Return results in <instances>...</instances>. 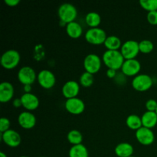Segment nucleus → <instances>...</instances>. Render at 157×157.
Wrapping results in <instances>:
<instances>
[{
	"label": "nucleus",
	"mask_w": 157,
	"mask_h": 157,
	"mask_svg": "<svg viewBox=\"0 0 157 157\" xmlns=\"http://www.w3.org/2000/svg\"><path fill=\"white\" fill-rule=\"evenodd\" d=\"M102 61L108 68L117 71L121 69L125 59L121 54V51L107 50L103 54Z\"/></svg>",
	"instance_id": "nucleus-1"
},
{
	"label": "nucleus",
	"mask_w": 157,
	"mask_h": 157,
	"mask_svg": "<svg viewBox=\"0 0 157 157\" xmlns=\"http://www.w3.org/2000/svg\"><path fill=\"white\" fill-rule=\"evenodd\" d=\"M58 15L60 21L67 25L75 21L78 16V10L76 7L71 3H63L58 8Z\"/></svg>",
	"instance_id": "nucleus-2"
},
{
	"label": "nucleus",
	"mask_w": 157,
	"mask_h": 157,
	"mask_svg": "<svg viewBox=\"0 0 157 157\" xmlns=\"http://www.w3.org/2000/svg\"><path fill=\"white\" fill-rule=\"evenodd\" d=\"M21 60L19 52L15 49L6 51L1 56V64L6 70H12L18 65Z\"/></svg>",
	"instance_id": "nucleus-3"
},
{
	"label": "nucleus",
	"mask_w": 157,
	"mask_h": 157,
	"mask_svg": "<svg viewBox=\"0 0 157 157\" xmlns=\"http://www.w3.org/2000/svg\"><path fill=\"white\" fill-rule=\"evenodd\" d=\"M86 41L91 44L100 45L104 44L107 39V34L105 31L101 28H90L86 32L85 35Z\"/></svg>",
	"instance_id": "nucleus-4"
},
{
	"label": "nucleus",
	"mask_w": 157,
	"mask_h": 157,
	"mask_svg": "<svg viewBox=\"0 0 157 157\" xmlns=\"http://www.w3.org/2000/svg\"><path fill=\"white\" fill-rule=\"evenodd\" d=\"M153 78L147 74H139L132 80V87L137 91H146L153 86Z\"/></svg>",
	"instance_id": "nucleus-5"
},
{
	"label": "nucleus",
	"mask_w": 157,
	"mask_h": 157,
	"mask_svg": "<svg viewBox=\"0 0 157 157\" xmlns=\"http://www.w3.org/2000/svg\"><path fill=\"white\" fill-rule=\"evenodd\" d=\"M102 61L101 58L96 54H89L86 55L83 61V65L85 71L94 75L101 70Z\"/></svg>",
	"instance_id": "nucleus-6"
},
{
	"label": "nucleus",
	"mask_w": 157,
	"mask_h": 157,
	"mask_svg": "<svg viewBox=\"0 0 157 157\" xmlns=\"http://www.w3.org/2000/svg\"><path fill=\"white\" fill-rule=\"evenodd\" d=\"M36 72L33 67L30 66H23L18 70V81L23 85H32L37 79Z\"/></svg>",
	"instance_id": "nucleus-7"
},
{
	"label": "nucleus",
	"mask_w": 157,
	"mask_h": 157,
	"mask_svg": "<svg viewBox=\"0 0 157 157\" xmlns=\"http://www.w3.org/2000/svg\"><path fill=\"white\" fill-rule=\"evenodd\" d=\"M120 51L125 60L134 59L140 52L139 42L134 40L126 41L123 43Z\"/></svg>",
	"instance_id": "nucleus-8"
},
{
	"label": "nucleus",
	"mask_w": 157,
	"mask_h": 157,
	"mask_svg": "<svg viewBox=\"0 0 157 157\" xmlns=\"http://www.w3.org/2000/svg\"><path fill=\"white\" fill-rule=\"evenodd\" d=\"M37 81L41 87L44 89H51L55 85L56 78L55 74L50 70L43 69L38 72Z\"/></svg>",
	"instance_id": "nucleus-9"
},
{
	"label": "nucleus",
	"mask_w": 157,
	"mask_h": 157,
	"mask_svg": "<svg viewBox=\"0 0 157 157\" xmlns=\"http://www.w3.org/2000/svg\"><path fill=\"white\" fill-rule=\"evenodd\" d=\"M141 70V64L136 58L125 60L121 67V71L125 76L135 77L139 75Z\"/></svg>",
	"instance_id": "nucleus-10"
},
{
	"label": "nucleus",
	"mask_w": 157,
	"mask_h": 157,
	"mask_svg": "<svg viewBox=\"0 0 157 157\" xmlns=\"http://www.w3.org/2000/svg\"><path fill=\"white\" fill-rule=\"evenodd\" d=\"M64 107L66 110L71 114L78 115L82 113L85 109V104L79 98H70L66 100L64 103Z\"/></svg>",
	"instance_id": "nucleus-11"
},
{
	"label": "nucleus",
	"mask_w": 157,
	"mask_h": 157,
	"mask_svg": "<svg viewBox=\"0 0 157 157\" xmlns=\"http://www.w3.org/2000/svg\"><path fill=\"white\" fill-rule=\"evenodd\" d=\"M136 138L138 142L144 146L151 145L155 140V135L152 129L142 127L136 131Z\"/></svg>",
	"instance_id": "nucleus-12"
},
{
	"label": "nucleus",
	"mask_w": 157,
	"mask_h": 157,
	"mask_svg": "<svg viewBox=\"0 0 157 157\" xmlns=\"http://www.w3.org/2000/svg\"><path fill=\"white\" fill-rule=\"evenodd\" d=\"M1 137L5 144L13 148L18 147L21 142V137L19 133L12 129L1 133Z\"/></svg>",
	"instance_id": "nucleus-13"
},
{
	"label": "nucleus",
	"mask_w": 157,
	"mask_h": 157,
	"mask_svg": "<svg viewBox=\"0 0 157 157\" xmlns=\"http://www.w3.org/2000/svg\"><path fill=\"white\" fill-rule=\"evenodd\" d=\"M18 122L20 127L25 130L32 129L36 124V117L31 111H23L18 117Z\"/></svg>",
	"instance_id": "nucleus-14"
},
{
	"label": "nucleus",
	"mask_w": 157,
	"mask_h": 157,
	"mask_svg": "<svg viewBox=\"0 0 157 157\" xmlns=\"http://www.w3.org/2000/svg\"><path fill=\"white\" fill-rule=\"evenodd\" d=\"M62 94L67 99L77 98L80 92V84L74 80L67 81L62 86Z\"/></svg>",
	"instance_id": "nucleus-15"
},
{
	"label": "nucleus",
	"mask_w": 157,
	"mask_h": 157,
	"mask_svg": "<svg viewBox=\"0 0 157 157\" xmlns=\"http://www.w3.org/2000/svg\"><path fill=\"white\" fill-rule=\"evenodd\" d=\"M21 101L22 107L28 111L36 110L39 107L40 101L38 97L31 93H24L21 96Z\"/></svg>",
	"instance_id": "nucleus-16"
},
{
	"label": "nucleus",
	"mask_w": 157,
	"mask_h": 157,
	"mask_svg": "<svg viewBox=\"0 0 157 157\" xmlns=\"http://www.w3.org/2000/svg\"><path fill=\"white\" fill-rule=\"evenodd\" d=\"M14 87L9 81H3L0 84V101L2 103H7L13 98Z\"/></svg>",
	"instance_id": "nucleus-17"
},
{
	"label": "nucleus",
	"mask_w": 157,
	"mask_h": 157,
	"mask_svg": "<svg viewBox=\"0 0 157 157\" xmlns=\"http://www.w3.org/2000/svg\"><path fill=\"white\" fill-rule=\"evenodd\" d=\"M134 149L130 144L127 142L120 143L116 146L114 153L118 157H130L133 156Z\"/></svg>",
	"instance_id": "nucleus-18"
},
{
	"label": "nucleus",
	"mask_w": 157,
	"mask_h": 157,
	"mask_svg": "<svg viewBox=\"0 0 157 157\" xmlns=\"http://www.w3.org/2000/svg\"><path fill=\"white\" fill-rule=\"evenodd\" d=\"M66 32L70 38L77 39L82 35L83 28L78 21H72L66 25Z\"/></svg>",
	"instance_id": "nucleus-19"
},
{
	"label": "nucleus",
	"mask_w": 157,
	"mask_h": 157,
	"mask_svg": "<svg viewBox=\"0 0 157 157\" xmlns=\"http://www.w3.org/2000/svg\"><path fill=\"white\" fill-rule=\"evenodd\" d=\"M143 127L152 129L157 124V113L156 112L148 111L144 112L141 116Z\"/></svg>",
	"instance_id": "nucleus-20"
},
{
	"label": "nucleus",
	"mask_w": 157,
	"mask_h": 157,
	"mask_svg": "<svg viewBox=\"0 0 157 157\" xmlns=\"http://www.w3.org/2000/svg\"><path fill=\"white\" fill-rule=\"evenodd\" d=\"M69 157H89L88 150L82 144L74 145L69 150Z\"/></svg>",
	"instance_id": "nucleus-21"
},
{
	"label": "nucleus",
	"mask_w": 157,
	"mask_h": 157,
	"mask_svg": "<svg viewBox=\"0 0 157 157\" xmlns=\"http://www.w3.org/2000/svg\"><path fill=\"white\" fill-rule=\"evenodd\" d=\"M104 44L107 50L117 51L121 49L123 44L119 37L116 36V35H110V36L107 37V39Z\"/></svg>",
	"instance_id": "nucleus-22"
},
{
	"label": "nucleus",
	"mask_w": 157,
	"mask_h": 157,
	"mask_svg": "<svg viewBox=\"0 0 157 157\" xmlns=\"http://www.w3.org/2000/svg\"><path fill=\"white\" fill-rule=\"evenodd\" d=\"M126 124L130 129L133 130H139L143 127L141 117L136 114H130L126 119Z\"/></svg>",
	"instance_id": "nucleus-23"
},
{
	"label": "nucleus",
	"mask_w": 157,
	"mask_h": 157,
	"mask_svg": "<svg viewBox=\"0 0 157 157\" xmlns=\"http://www.w3.org/2000/svg\"><path fill=\"white\" fill-rule=\"evenodd\" d=\"M85 21L90 28H98L101 22V17L98 12H90L86 15Z\"/></svg>",
	"instance_id": "nucleus-24"
},
{
	"label": "nucleus",
	"mask_w": 157,
	"mask_h": 157,
	"mask_svg": "<svg viewBox=\"0 0 157 157\" xmlns=\"http://www.w3.org/2000/svg\"><path fill=\"white\" fill-rule=\"evenodd\" d=\"M67 139L70 144L72 145H78V144H82L83 141V135L79 130H70L67 135Z\"/></svg>",
	"instance_id": "nucleus-25"
},
{
	"label": "nucleus",
	"mask_w": 157,
	"mask_h": 157,
	"mask_svg": "<svg viewBox=\"0 0 157 157\" xmlns=\"http://www.w3.org/2000/svg\"><path fill=\"white\" fill-rule=\"evenodd\" d=\"M94 75L87 71H84V73L81 74L79 78L80 84L84 87H90L94 84Z\"/></svg>",
	"instance_id": "nucleus-26"
},
{
	"label": "nucleus",
	"mask_w": 157,
	"mask_h": 157,
	"mask_svg": "<svg viewBox=\"0 0 157 157\" xmlns=\"http://www.w3.org/2000/svg\"><path fill=\"white\" fill-rule=\"evenodd\" d=\"M139 48L140 52H142L144 54H149L153 52L154 48V44L150 40L144 39L139 42Z\"/></svg>",
	"instance_id": "nucleus-27"
},
{
	"label": "nucleus",
	"mask_w": 157,
	"mask_h": 157,
	"mask_svg": "<svg viewBox=\"0 0 157 157\" xmlns=\"http://www.w3.org/2000/svg\"><path fill=\"white\" fill-rule=\"evenodd\" d=\"M139 2L141 7L148 12L157 11V0H140Z\"/></svg>",
	"instance_id": "nucleus-28"
},
{
	"label": "nucleus",
	"mask_w": 157,
	"mask_h": 157,
	"mask_svg": "<svg viewBox=\"0 0 157 157\" xmlns=\"http://www.w3.org/2000/svg\"><path fill=\"white\" fill-rule=\"evenodd\" d=\"M10 121L8 118L2 117L0 119V131H1V133H4L7 130H10Z\"/></svg>",
	"instance_id": "nucleus-29"
},
{
	"label": "nucleus",
	"mask_w": 157,
	"mask_h": 157,
	"mask_svg": "<svg viewBox=\"0 0 157 157\" xmlns=\"http://www.w3.org/2000/svg\"><path fill=\"white\" fill-rule=\"evenodd\" d=\"M145 107L148 111L156 112L157 110V101L154 99H149L146 102Z\"/></svg>",
	"instance_id": "nucleus-30"
},
{
	"label": "nucleus",
	"mask_w": 157,
	"mask_h": 157,
	"mask_svg": "<svg viewBox=\"0 0 157 157\" xmlns=\"http://www.w3.org/2000/svg\"><path fill=\"white\" fill-rule=\"evenodd\" d=\"M147 21L150 24L153 25H157V11H153V12H149L147 15Z\"/></svg>",
	"instance_id": "nucleus-31"
},
{
	"label": "nucleus",
	"mask_w": 157,
	"mask_h": 157,
	"mask_svg": "<svg viewBox=\"0 0 157 157\" xmlns=\"http://www.w3.org/2000/svg\"><path fill=\"white\" fill-rule=\"evenodd\" d=\"M117 71L114 70V69L108 68L107 71V76L109 78H113L114 79L115 77L117 76Z\"/></svg>",
	"instance_id": "nucleus-32"
},
{
	"label": "nucleus",
	"mask_w": 157,
	"mask_h": 157,
	"mask_svg": "<svg viewBox=\"0 0 157 157\" xmlns=\"http://www.w3.org/2000/svg\"><path fill=\"white\" fill-rule=\"evenodd\" d=\"M20 0H5V3L10 7H15L19 4Z\"/></svg>",
	"instance_id": "nucleus-33"
},
{
	"label": "nucleus",
	"mask_w": 157,
	"mask_h": 157,
	"mask_svg": "<svg viewBox=\"0 0 157 157\" xmlns=\"http://www.w3.org/2000/svg\"><path fill=\"white\" fill-rule=\"evenodd\" d=\"M12 103H13V106L15 107H20L21 106H22L21 98H16V99L14 100Z\"/></svg>",
	"instance_id": "nucleus-34"
},
{
	"label": "nucleus",
	"mask_w": 157,
	"mask_h": 157,
	"mask_svg": "<svg viewBox=\"0 0 157 157\" xmlns=\"http://www.w3.org/2000/svg\"><path fill=\"white\" fill-rule=\"evenodd\" d=\"M25 90V93H31V90H32V85H24L23 87Z\"/></svg>",
	"instance_id": "nucleus-35"
},
{
	"label": "nucleus",
	"mask_w": 157,
	"mask_h": 157,
	"mask_svg": "<svg viewBox=\"0 0 157 157\" xmlns=\"http://www.w3.org/2000/svg\"><path fill=\"white\" fill-rule=\"evenodd\" d=\"M0 157H8L7 155L3 152H0Z\"/></svg>",
	"instance_id": "nucleus-36"
},
{
	"label": "nucleus",
	"mask_w": 157,
	"mask_h": 157,
	"mask_svg": "<svg viewBox=\"0 0 157 157\" xmlns=\"http://www.w3.org/2000/svg\"><path fill=\"white\" fill-rule=\"evenodd\" d=\"M20 157H28V156H20Z\"/></svg>",
	"instance_id": "nucleus-37"
},
{
	"label": "nucleus",
	"mask_w": 157,
	"mask_h": 157,
	"mask_svg": "<svg viewBox=\"0 0 157 157\" xmlns=\"http://www.w3.org/2000/svg\"><path fill=\"white\" fill-rule=\"evenodd\" d=\"M130 157H135V156H130Z\"/></svg>",
	"instance_id": "nucleus-38"
},
{
	"label": "nucleus",
	"mask_w": 157,
	"mask_h": 157,
	"mask_svg": "<svg viewBox=\"0 0 157 157\" xmlns=\"http://www.w3.org/2000/svg\"><path fill=\"white\" fill-rule=\"evenodd\" d=\"M40 157H44V156H40Z\"/></svg>",
	"instance_id": "nucleus-39"
},
{
	"label": "nucleus",
	"mask_w": 157,
	"mask_h": 157,
	"mask_svg": "<svg viewBox=\"0 0 157 157\" xmlns=\"http://www.w3.org/2000/svg\"><path fill=\"white\" fill-rule=\"evenodd\" d=\"M156 113H157V110H156Z\"/></svg>",
	"instance_id": "nucleus-40"
}]
</instances>
